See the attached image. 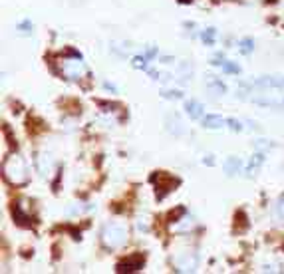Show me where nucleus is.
I'll list each match as a JSON object with an SVG mask.
<instances>
[{"instance_id":"nucleus-1","label":"nucleus","mask_w":284,"mask_h":274,"mask_svg":"<svg viewBox=\"0 0 284 274\" xmlns=\"http://www.w3.org/2000/svg\"><path fill=\"white\" fill-rule=\"evenodd\" d=\"M2 177L12 187H24L28 183V179H30L26 161L18 153H12V155L4 157V161H2Z\"/></svg>"},{"instance_id":"nucleus-2","label":"nucleus","mask_w":284,"mask_h":274,"mask_svg":"<svg viewBox=\"0 0 284 274\" xmlns=\"http://www.w3.org/2000/svg\"><path fill=\"white\" fill-rule=\"evenodd\" d=\"M129 238V230L123 222H105L101 228V244L107 250H119L125 246Z\"/></svg>"},{"instance_id":"nucleus-3","label":"nucleus","mask_w":284,"mask_h":274,"mask_svg":"<svg viewBox=\"0 0 284 274\" xmlns=\"http://www.w3.org/2000/svg\"><path fill=\"white\" fill-rule=\"evenodd\" d=\"M60 73L70 79V81H77L87 73V68L81 60V54L75 50H68L66 56L60 60Z\"/></svg>"},{"instance_id":"nucleus-4","label":"nucleus","mask_w":284,"mask_h":274,"mask_svg":"<svg viewBox=\"0 0 284 274\" xmlns=\"http://www.w3.org/2000/svg\"><path fill=\"white\" fill-rule=\"evenodd\" d=\"M171 260H173V266H175L177 272H195L197 266H199V256L191 248L179 250Z\"/></svg>"},{"instance_id":"nucleus-5","label":"nucleus","mask_w":284,"mask_h":274,"mask_svg":"<svg viewBox=\"0 0 284 274\" xmlns=\"http://www.w3.org/2000/svg\"><path fill=\"white\" fill-rule=\"evenodd\" d=\"M151 181L155 183V187H157V191H159V199H163L167 193H171V191L179 185V179H173V177H169V175H165V173L153 175Z\"/></svg>"},{"instance_id":"nucleus-6","label":"nucleus","mask_w":284,"mask_h":274,"mask_svg":"<svg viewBox=\"0 0 284 274\" xmlns=\"http://www.w3.org/2000/svg\"><path fill=\"white\" fill-rule=\"evenodd\" d=\"M252 85L260 89H284V77L282 75H260L252 81Z\"/></svg>"},{"instance_id":"nucleus-7","label":"nucleus","mask_w":284,"mask_h":274,"mask_svg":"<svg viewBox=\"0 0 284 274\" xmlns=\"http://www.w3.org/2000/svg\"><path fill=\"white\" fill-rule=\"evenodd\" d=\"M165 127H167V131H169L173 137L185 135V123H183V119H181L177 113H167V117H165Z\"/></svg>"},{"instance_id":"nucleus-8","label":"nucleus","mask_w":284,"mask_h":274,"mask_svg":"<svg viewBox=\"0 0 284 274\" xmlns=\"http://www.w3.org/2000/svg\"><path fill=\"white\" fill-rule=\"evenodd\" d=\"M34 163H36V169H38V173H40L42 177H48V175L52 173V169H54L52 157H50L48 153H44V151L36 153V159H34Z\"/></svg>"},{"instance_id":"nucleus-9","label":"nucleus","mask_w":284,"mask_h":274,"mask_svg":"<svg viewBox=\"0 0 284 274\" xmlns=\"http://www.w3.org/2000/svg\"><path fill=\"white\" fill-rule=\"evenodd\" d=\"M143 268V256H127L117 264V272H137Z\"/></svg>"},{"instance_id":"nucleus-10","label":"nucleus","mask_w":284,"mask_h":274,"mask_svg":"<svg viewBox=\"0 0 284 274\" xmlns=\"http://www.w3.org/2000/svg\"><path fill=\"white\" fill-rule=\"evenodd\" d=\"M222 167H224V173H226L228 177H234V175L244 173V163H242L238 157H226Z\"/></svg>"},{"instance_id":"nucleus-11","label":"nucleus","mask_w":284,"mask_h":274,"mask_svg":"<svg viewBox=\"0 0 284 274\" xmlns=\"http://www.w3.org/2000/svg\"><path fill=\"white\" fill-rule=\"evenodd\" d=\"M185 111H187V115H189L191 119H203L205 107H203V103L197 101V99H187V101H185Z\"/></svg>"},{"instance_id":"nucleus-12","label":"nucleus","mask_w":284,"mask_h":274,"mask_svg":"<svg viewBox=\"0 0 284 274\" xmlns=\"http://www.w3.org/2000/svg\"><path fill=\"white\" fill-rule=\"evenodd\" d=\"M226 125V119L224 117H220V115H216V113H207L205 117H203V127L205 129H220V127H224Z\"/></svg>"},{"instance_id":"nucleus-13","label":"nucleus","mask_w":284,"mask_h":274,"mask_svg":"<svg viewBox=\"0 0 284 274\" xmlns=\"http://www.w3.org/2000/svg\"><path fill=\"white\" fill-rule=\"evenodd\" d=\"M193 77V64L191 62H179L177 64V79L181 81V83H187L189 79Z\"/></svg>"},{"instance_id":"nucleus-14","label":"nucleus","mask_w":284,"mask_h":274,"mask_svg":"<svg viewBox=\"0 0 284 274\" xmlns=\"http://www.w3.org/2000/svg\"><path fill=\"white\" fill-rule=\"evenodd\" d=\"M207 87H209V91H211V93H214V95H222V93H226V83H224L220 77H214V75H209V79H207Z\"/></svg>"},{"instance_id":"nucleus-15","label":"nucleus","mask_w":284,"mask_h":274,"mask_svg":"<svg viewBox=\"0 0 284 274\" xmlns=\"http://www.w3.org/2000/svg\"><path fill=\"white\" fill-rule=\"evenodd\" d=\"M272 220H274V226H278L280 230H284V199H280L274 208H272Z\"/></svg>"},{"instance_id":"nucleus-16","label":"nucleus","mask_w":284,"mask_h":274,"mask_svg":"<svg viewBox=\"0 0 284 274\" xmlns=\"http://www.w3.org/2000/svg\"><path fill=\"white\" fill-rule=\"evenodd\" d=\"M264 155H266V153H260V151H256V153L250 157L248 165L244 167V173H246V175H252V173H254V171H256V169H258V167L264 163Z\"/></svg>"},{"instance_id":"nucleus-17","label":"nucleus","mask_w":284,"mask_h":274,"mask_svg":"<svg viewBox=\"0 0 284 274\" xmlns=\"http://www.w3.org/2000/svg\"><path fill=\"white\" fill-rule=\"evenodd\" d=\"M12 216H14V220H16L18 224H22V226H28V224H30V216L22 210L20 205H14V206H12Z\"/></svg>"},{"instance_id":"nucleus-18","label":"nucleus","mask_w":284,"mask_h":274,"mask_svg":"<svg viewBox=\"0 0 284 274\" xmlns=\"http://www.w3.org/2000/svg\"><path fill=\"white\" fill-rule=\"evenodd\" d=\"M238 52L244 54V56L252 54V52H254V40H252V38H242V40L238 42Z\"/></svg>"},{"instance_id":"nucleus-19","label":"nucleus","mask_w":284,"mask_h":274,"mask_svg":"<svg viewBox=\"0 0 284 274\" xmlns=\"http://www.w3.org/2000/svg\"><path fill=\"white\" fill-rule=\"evenodd\" d=\"M201 40H203V44H205V46H213V44H214V40H216V30H214V28H207V30H203V32H201Z\"/></svg>"},{"instance_id":"nucleus-20","label":"nucleus","mask_w":284,"mask_h":274,"mask_svg":"<svg viewBox=\"0 0 284 274\" xmlns=\"http://www.w3.org/2000/svg\"><path fill=\"white\" fill-rule=\"evenodd\" d=\"M220 69H222L224 73H230V75H238V73H240V66H238L236 62H230V60H224L222 66H220Z\"/></svg>"},{"instance_id":"nucleus-21","label":"nucleus","mask_w":284,"mask_h":274,"mask_svg":"<svg viewBox=\"0 0 284 274\" xmlns=\"http://www.w3.org/2000/svg\"><path fill=\"white\" fill-rule=\"evenodd\" d=\"M147 62H149V58L143 54V56H133L131 58V66L135 68V69H143V71H147Z\"/></svg>"},{"instance_id":"nucleus-22","label":"nucleus","mask_w":284,"mask_h":274,"mask_svg":"<svg viewBox=\"0 0 284 274\" xmlns=\"http://www.w3.org/2000/svg\"><path fill=\"white\" fill-rule=\"evenodd\" d=\"M272 147H274V143H270L268 139H256L254 141V149L260 151V153H268Z\"/></svg>"},{"instance_id":"nucleus-23","label":"nucleus","mask_w":284,"mask_h":274,"mask_svg":"<svg viewBox=\"0 0 284 274\" xmlns=\"http://www.w3.org/2000/svg\"><path fill=\"white\" fill-rule=\"evenodd\" d=\"M161 95L165 99H183V91L181 89H163Z\"/></svg>"},{"instance_id":"nucleus-24","label":"nucleus","mask_w":284,"mask_h":274,"mask_svg":"<svg viewBox=\"0 0 284 274\" xmlns=\"http://www.w3.org/2000/svg\"><path fill=\"white\" fill-rule=\"evenodd\" d=\"M16 28H18V32H20V34L28 36V34H32V28H34V24H32L30 20H22V22H20Z\"/></svg>"},{"instance_id":"nucleus-25","label":"nucleus","mask_w":284,"mask_h":274,"mask_svg":"<svg viewBox=\"0 0 284 274\" xmlns=\"http://www.w3.org/2000/svg\"><path fill=\"white\" fill-rule=\"evenodd\" d=\"M226 125H228V129L234 131V133L242 131V123H240L238 119H234V117H228V119H226Z\"/></svg>"},{"instance_id":"nucleus-26","label":"nucleus","mask_w":284,"mask_h":274,"mask_svg":"<svg viewBox=\"0 0 284 274\" xmlns=\"http://www.w3.org/2000/svg\"><path fill=\"white\" fill-rule=\"evenodd\" d=\"M222 62H224V54H222V52H216V54L211 58V64H213V66H222Z\"/></svg>"},{"instance_id":"nucleus-27","label":"nucleus","mask_w":284,"mask_h":274,"mask_svg":"<svg viewBox=\"0 0 284 274\" xmlns=\"http://www.w3.org/2000/svg\"><path fill=\"white\" fill-rule=\"evenodd\" d=\"M145 56H147V58H149V60H153V58H155V56H157V48H155V46H153V48H149V50H147V52H145Z\"/></svg>"},{"instance_id":"nucleus-28","label":"nucleus","mask_w":284,"mask_h":274,"mask_svg":"<svg viewBox=\"0 0 284 274\" xmlns=\"http://www.w3.org/2000/svg\"><path fill=\"white\" fill-rule=\"evenodd\" d=\"M103 89H107V91H113V93L117 91V87H115L113 83H109V81H103Z\"/></svg>"},{"instance_id":"nucleus-29","label":"nucleus","mask_w":284,"mask_h":274,"mask_svg":"<svg viewBox=\"0 0 284 274\" xmlns=\"http://www.w3.org/2000/svg\"><path fill=\"white\" fill-rule=\"evenodd\" d=\"M203 163H205V165H209V167H213V165H214V159H213V155H207V157L203 159Z\"/></svg>"},{"instance_id":"nucleus-30","label":"nucleus","mask_w":284,"mask_h":274,"mask_svg":"<svg viewBox=\"0 0 284 274\" xmlns=\"http://www.w3.org/2000/svg\"><path fill=\"white\" fill-rule=\"evenodd\" d=\"M161 62H163V64H165V66H171V64H173V62H175V60H173V58H171V56H163V58H161Z\"/></svg>"},{"instance_id":"nucleus-31","label":"nucleus","mask_w":284,"mask_h":274,"mask_svg":"<svg viewBox=\"0 0 284 274\" xmlns=\"http://www.w3.org/2000/svg\"><path fill=\"white\" fill-rule=\"evenodd\" d=\"M181 4H187V2H193V0H179Z\"/></svg>"}]
</instances>
